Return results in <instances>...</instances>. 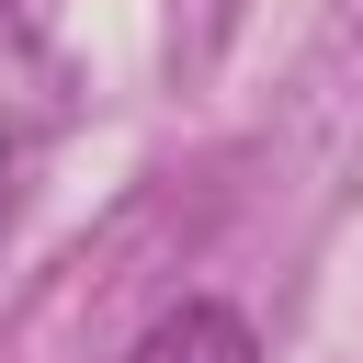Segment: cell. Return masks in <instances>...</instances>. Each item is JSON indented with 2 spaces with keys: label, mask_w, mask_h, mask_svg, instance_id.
<instances>
[{
  "label": "cell",
  "mask_w": 363,
  "mask_h": 363,
  "mask_svg": "<svg viewBox=\"0 0 363 363\" xmlns=\"http://www.w3.org/2000/svg\"><path fill=\"white\" fill-rule=\"evenodd\" d=\"M125 363H261V340H250V318H238L227 295H182V306H159V318L136 329Z\"/></svg>",
  "instance_id": "obj_1"
},
{
  "label": "cell",
  "mask_w": 363,
  "mask_h": 363,
  "mask_svg": "<svg viewBox=\"0 0 363 363\" xmlns=\"http://www.w3.org/2000/svg\"><path fill=\"white\" fill-rule=\"evenodd\" d=\"M11 170H23V136H11V147H0V216H11Z\"/></svg>",
  "instance_id": "obj_2"
},
{
  "label": "cell",
  "mask_w": 363,
  "mask_h": 363,
  "mask_svg": "<svg viewBox=\"0 0 363 363\" xmlns=\"http://www.w3.org/2000/svg\"><path fill=\"white\" fill-rule=\"evenodd\" d=\"M0 23H11V0H0Z\"/></svg>",
  "instance_id": "obj_3"
}]
</instances>
